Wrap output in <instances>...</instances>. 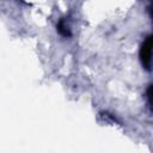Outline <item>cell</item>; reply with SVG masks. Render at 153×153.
I'll list each match as a JSON object with an SVG mask.
<instances>
[{"instance_id": "cell-1", "label": "cell", "mask_w": 153, "mask_h": 153, "mask_svg": "<svg viewBox=\"0 0 153 153\" xmlns=\"http://www.w3.org/2000/svg\"><path fill=\"white\" fill-rule=\"evenodd\" d=\"M151 55H152V36L148 35L140 48V59L143 67L151 71Z\"/></svg>"}]
</instances>
